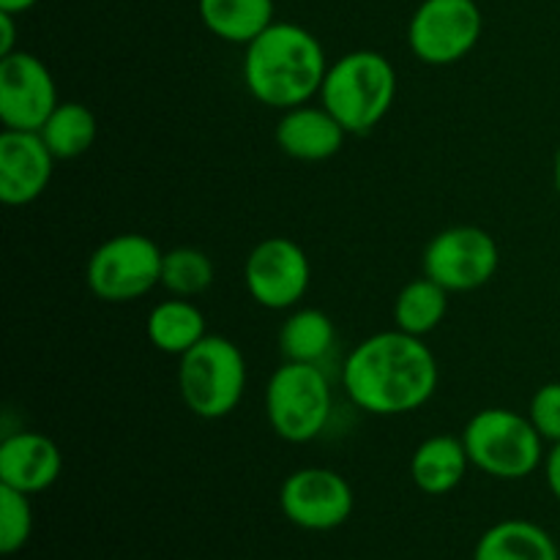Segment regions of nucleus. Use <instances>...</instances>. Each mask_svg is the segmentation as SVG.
<instances>
[{
    "mask_svg": "<svg viewBox=\"0 0 560 560\" xmlns=\"http://www.w3.org/2000/svg\"><path fill=\"white\" fill-rule=\"evenodd\" d=\"M438 377L430 345L399 328L361 339L342 366L350 402L372 416H405L424 408L435 397Z\"/></svg>",
    "mask_w": 560,
    "mask_h": 560,
    "instance_id": "1",
    "label": "nucleus"
},
{
    "mask_svg": "<svg viewBox=\"0 0 560 560\" xmlns=\"http://www.w3.org/2000/svg\"><path fill=\"white\" fill-rule=\"evenodd\" d=\"M326 71L328 60L320 38L295 22H273L246 44V91L266 107L284 113L320 96Z\"/></svg>",
    "mask_w": 560,
    "mask_h": 560,
    "instance_id": "2",
    "label": "nucleus"
},
{
    "mask_svg": "<svg viewBox=\"0 0 560 560\" xmlns=\"http://www.w3.org/2000/svg\"><path fill=\"white\" fill-rule=\"evenodd\" d=\"M397 71L386 55L355 49L334 60L320 88V104L348 135H370L394 107Z\"/></svg>",
    "mask_w": 560,
    "mask_h": 560,
    "instance_id": "3",
    "label": "nucleus"
},
{
    "mask_svg": "<svg viewBox=\"0 0 560 560\" xmlns=\"http://www.w3.org/2000/svg\"><path fill=\"white\" fill-rule=\"evenodd\" d=\"M459 438L468 448L470 465L492 479H528L547 457L545 438L530 424L528 413L509 408L479 410Z\"/></svg>",
    "mask_w": 560,
    "mask_h": 560,
    "instance_id": "4",
    "label": "nucleus"
},
{
    "mask_svg": "<svg viewBox=\"0 0 560 560\" xmlns=\"http://www.w3.org/2000/svg\"><path fill=\"white\" fill-rule=\"evenodd\" d=\"M178 392L197 419L217 421L233 413L246 392V359L228 337H211L178 359Z\"/></svg>",
    "mask_w": 560,
    "mask_h": 560,
    "instance_id": "5",
    "label": "nucleus"
},
{
    "mask_svg": "<svg viewBox=\"0 0 560 560\" xmlns=\"http://www.w3.org/2000/svg\"><path fill=\"white\" fill-rule=\"evenodd\" d=\"M334 394L320 364L284 361L266 386V416L277 438L310 443L331 419Z\"/></svg>",
    "mask_w": 560,
    "mask_h": 560,
    "instance_id": "6",
    "label": "nucleus"
},
{
    "mask_svg": "<svg viewBox=\"0 0 560 560\" xmlns=\"http://www.w3.org/2000/svg\"><path fill=\"white\" fill-rule=\"evenodd\" d=\"M164 252L142 233H120L104 241L85 266V282L96 299L126 304L162 284Z\"/></svg>",
    "mask_w": 560,
    "mask_h": 560,
    "instance_id": "7",
    "label": "nucleus"
},
{
    "mask_svg": "<svg viewBox=\"0 0 560 560\" xmlns=\"http://www.w3.org/2000/svg\"><path fill=\"white\" fill-rule=\"evenodd\" d=\"M485 31L476 0H421L408 25V47L421 63L454 66L468 58Z\"/></svg>",
    "mask_w": 560,
    "mask_h": 560,
    "instance_id": "8",
    "label": "nucleus"
},
{
    "mask_svg": "<svg viewBox=\"0 0 560 560\" xmlns=\"http://www.w3.org/2000/svg\"><path fill=\"white\" fill-rule=\"evenodd\" d=\"M424 277L446 288L448 293H470L490 282L501 268V249L487 230L474 224L441 230L427 244Z\"/></svg>",
    "mask_w": 560,
    "mask_h": 560,
    "instance_id": "9",
    "label": "nucleus"
},
{
    "mask_svg": "<svg viewBox=\"0 0 560 560\" xmlns=\"http://www.w3.org/2000/svg\"><path fill=\"white\" fill-rule=\"evenodd\" d=\"M244 282L262 310H293L310 290L312 262L295 241L271 235L246 257Z\"/></svg>",
    "mask_w": 560,
    "mask_h": 560,
    "instance_id": "10",
    "label": "nucleus"
},
{
    "mask_svg": "<svg viewBox=\"0 0 560 560\" xmlns=\"http://www.w3.org/2000/svg\"><path fill=\"white\" fill-rule=\"evenodd\" d=\"M355 495L345 476L331 468L293 470L279 487V509L301 530L323 534L345 525L353 514Z\"/></svg>",
    "mask_w": 560,
    "mask_h": 560,
    "instance_id": "11",
    "label": "nucleus"
},
{
    "mask_svg": "<svg viewBox=\"0 0 560 560\" xmlns=\"http://www.w3.org/2000/svg\"><path fill=\"white\" fill-rule=\"evenodd\" d=\"M60 104L52 71L38 55L16 49L0 58V120L3 129L42 131Z\"/></svg>",
    "mask_w": 560,
    "mask_h": 560,
    "instance_id": "12",
    "label": "nucleus"
},
{
    "mask_svg": "<svg viewBox=\"0 0 560 560\" xmlns=\"http://www.w3.org/2000/svg\"><path fill=\"white\" fill-rule=\"evenodd\" d=\"M55 156L38 131L3 129L0 135V200L31 206L52 180Z\"/></svg>",
    "mask_w": 560,
    "mask_h": 560,
    "instance_id": "13",
    "label": "nucleus"
},
{
    "mask_svg": "<svg viewBox=\"0 0 560 560\" xmlns=\"http://www.w3.org/2000/svg\"><path fill=\"white\" fill-rule=\"evenodd\" d=\"M63 454L42 432H14L0 443V485L38 495L60 479Z\"/></svg>",
    "mask_w": 560,
    "mask_h": 560,
    "instance_id": "14",
    "label": "nucleus"
},
{
    "mask_svg": "<svg viewBox=\"0 0 560 560\" xmlns=\"http://www.w3.org/2000/svg\"><path fill=\"white\" fill-rule=\"evenodd\" d=\"M273 140L279 151L295 162H326L342 151L348 131L323 104L320 107L299 104V107L284 109Z\"/></svg>",
    "mask_w": 560,
    "mask_h": 560,
    "instance_id": "15",
    "label": "nucleus"
},
{
    "mask_svg": "<svg viewBox=\"0 0 560 560\" xmlns=\"http://www.w3.org/2000/svg\"><path fill=\"white\" fill-rule=\"evenodd\" d=\"M470 468L463 438L432 435L416 446L410 457V479L424 495H448L465 481Z\"/></svg>",
    "mask_w": 560,
    "mask_h": 560,
    "instance_id": "16",
    "label": "nucleus"
},
{
    "mask_svg": "<svg viewBox=\"0 0 560 560\" xmlns=\"http://www.w3.org/2000/svg\"><path fill=\"white\" fill-rule=\"evenodd\" d=\"M474 560H560L558 545L530 520H503L476 541Z\"/></svg>",
    "mask_w": 560,
    "mask_h": 560,
    "instance_id": "17",
    "label": "nucleus"
},
{
    "mask_svg": "<svg viewBox=\"0 0 560 560\" xmlns=\"http://www.w3.org/2000/svg\"><path fill=\"white\" fill-rule=\"evenodd\" d=\"M208 31L228 44H249L273 22V0H197Z\"/></svg>",
    "mask_w": 560,
    "mask_h": 560,
    "instance_id": "18",
    "label": "nucleus"
},
{
    "mask_svg": "<svg viewBox=\"0 0 560 560\" xmlns=\"http://www.w3.org/2000/svg\"><path fill=\"white\" fill-rule=\"evenodd\" d=\"M145 334L156 350L167 355H184L195 348L200 339L208 337L206 331V315L197 304L189 299H173L162 301L151 310L145 323Z\"/></svg>",
    "mask_w": 560,
    "mask_h": 560,
    "instance_id": "19",
    "label": "nucleus"
},
{
    "mask_svg": "<svg viewBox=\"0 0 560 560\" xmlns=\"http://www.w3.org/2000/svg\"><path fill=\"white\" fill-rule=\"evenodd\" d=\"M337 342L334 320L320 310H299L284 320L279 331V350L284 361L299 364H320Z\"/></svg>",
    "mask_w": 560,
    "mask_h": 560,
    "instance_id": "20",
    "label": "nucleus"
},
{
    "mask_svg": "<svg viewBox=\"0 0 560 560\" xmlns=\"http://www.w3.org/2000/svg\"><path fill=\"white\" fill-rule=\"evenodd\" d=\"M448 312V290L430 277L410 279L394 301V323L399 331L424 339L435 331Z\"/></svg>",
    "mask_w": 560,
    "mask_h": 560,
    "instance_id": "21",
    "label": "nucleus"
},
{
    "mask_svg": "<svg viewBox=\"0 0 560 560\" xmlns=\"http://www.w3.org/2000/svg\"><path fill=\"white\" fill-rule=\"evenodd\" d=\"M96 115L80 102H60L38 135L55 159H80L96 142Z\"/></svg>",
    "mask_w": 560,
    "mask_h": 560,
    "instance_id": "22",
    "label": "nucleus"
},
{
    "mask_svg": "<svg viewBox=\"0 0 560 560\" xmlns=\"http://www.w3.org/2000/svg\"><path fill=\"white\" fill-rule=\"evenodd\" d=\"M213 260L195 246L164 252L162 288L178 299H195L213 284Z\"/></svg>",
    "mask_w": 560,
    "mask_h": 560,
    "instance_id": "23",
    "label": "nucleus"
},
{
    "mask_svg": "<svg viewBox=\"0 0 560 560\" xmlns=\"http://www.w3.org/2000/svg\"><path fill=\"white\" fill-rule=\"evenodd\" d=\"M33 536L31 495L0 485V552L14 556Z\"/></svg>",
    "mask_w": 560,
    "mask_h": 560,
    "instance_id": "24",
    "label": "nucleus"
},
{
    "mask_svg": "<svg viewBox=\"0 0 560 560\" xmlns=\"http://www.w3.org/2000/svg\"><path fill=\"white\" fill-rule=\"evenodd\" d=\"M528 419L536 427L545 443L560 441V381L545 383L534 392L528 405Z\"/></svg>",
    "mask_w": 560,
    "mask_h": 560,
    "instance_id": "25",
    "label": "nucleus"
},
{
    "mask_svg": "<svg viewBox=\"0 0 560 560\" xmlns=\"http://www.w3.org/2000/svg\"><path fill=\"white\" fill-rule=\"evenodd\" d=\"M545 479L547 487H550L552 498L560 503V441L552 443L550 452L545 457Z\"/></svg>",
    "mask_w": 560,
    "mask_h": 560,
    "instance_id": "26",
    "label": "nucleus"
},
{
    "mask_svg": "<svg viewBox=\"0 0 560 560\" xmlns=\"http://www.w3.org/2000/svg\"><path fill=\"white\" fill-rule=\"evenodd\" d=\"M16 14H9V11H0V58L3 55L16 52Z\"/></svg>",
    "mask_w": 560,
    "mask_h": 560,
    "instance_id": "27",
    "label": "nucleus"
},
{
    "mask_svg": "<svg viewBox=\"0 0 560 560\" xmlns=\"http://www.w3.org/2000/svg\"><path fill=\"white\" fill-rule=\"evenodd\" d=\"M38 0H0V11H9V14H25V11H31L33 5H36Z\"/></svg>",
    "mask_w": 560,
    "mask_h": 560,
    "instance_id": "28",
    "label": "nucleus"
},
{
    "mask_svg": "<svg viewBox=\"0 0 560 560\" xmlns=\"http://www.w3.org/2000/svg\"><path fill=\"white\" fill-rule=\"evenodd\" d=\"M556 191L560 197V145H558V153H556Z\"/></svg>",
    "mask_w": 560,
    "mask_h": 560,
    "instance_id": "29",
    "label": "nucleus"
}]
</instances>
